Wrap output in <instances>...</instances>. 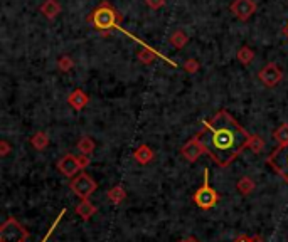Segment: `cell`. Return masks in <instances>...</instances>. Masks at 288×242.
Instances as JSON below:
<instances>
[{
	"label": "cell",
	"mask_w": 288,
	"mask_h": 242,
	"mask_svg": "<svg viewBox=\"0 0 288 242\" xmlns=\"http://www.w3.org/2000/svg\"><path fill=\"white\" fill-rule=\"evenodd\" d=\"M251 133H248L226 109H221L216 116L206 119L204 128L195 135V140L221 168L229 166V163L248 148Z\"/></svg>",
	"instance_id": "cell-1"
},
{
	"label": "cell",
	"mask_w": 288,
	"mask_h": 242,
	"mask_svg": "<svg viewBox=\"0 0 288 242\" xmlns=\"http://www.w3.org/2000/svg\"><path fill=\"white\" fill-rule=\"evenodd\" d=\"M86 20H88V24L91 27L100 31L103 36H108L115 29H120L123 17L110 2H101L96 9L91 10V14L88 15Z\"/></svg>",
	"instance_id": "cell-2"
},
{
	"label": "cell",
	"mask_w": 288,
	"mask_h": 242,
	"mask_svg": "<svg viewBox=\"0 0 288 242\" xmlns=\"http://www.w3.org/2000/svg\"><path fill=\"white\" fill-rule=\"evenodd\" d=\"M192 202L203 210H211L212 207H216V204L219 202V193H217L216 188H212L209 183V170L207 168H204V182H203V185L194 192Z\"/></svg>",
	"instance_id": "cell-3"
},
{
	"label": "cell",
	"mask_w": 288,
	"mask_h": 242,
	"mask_svg": "<svg viewBox=\"0 0 288 242\" xmlns=\"http://www.w3.org/2000/svg\"><path fill=\"white\" fill-rule=\"evenodd\" d=\"M29 230L15 217H7L0 226V242H27Z\"/></svg>",
	"instance_id": "cell-4"
},
{
	"label": "cell",
	"mask_w": 288,
	"mask_h": 242,
	"mask_svg": "<svg viewBox=\"0 0 288 242\" xmlns=\"http://www.w3.org/2000/svg\"><path fill=\"white\" fill-rule=\"evenodd\" d=\"M69 188H71V192L76 195V197L84 200V199H90L91 193H95V190L98 188V183L93 180L91 175H88L86 172H81V174L76 175L69 182Z\"/></svg>",
	"instance_id": "cell-5"
},
{
	"label": "cell",
	"mask_w": 288,
	"mask_h": 242,
	"mask_svg": "<svg viewBox=\"0 0 288 242\" xmlns=\"http://www.w3.org/2000/svg\"><path fill=\"white\" fill-rule=\"evenodd\" d=\"M267 163L288 183V145L275 148L267 158Z\"/></svg>",
	"instance_id": "cell-6"
},
{
	"label": "cell",
	"mask_w": 288,
	"mask_h": 242,
	"mask_svg": "<svg viewBox=\"0 0 288 242\" xmlns=\"http://www.w3.org/2000/svg\"><path fill=\"white\" fill-rule=\"evenodd\" d=\"M258 79H260L261 84L267 86V88H275V86H278L281 83V79H283V71H281L276 62H268L267 66H263L260 69Z\"/></svg>",
	"instance_id": "cell-7"
},
{
	"label": "cell",
	"mask_w": 288,
	"mask_h": 242,
	"mask_svg": "<svg viewBox=\"0 0 288 242\" xmlns=\"http://www.w3.org/2000/svg\"><path fill=\"white\" fill-rule=\"evenodd\" d=\"M229 9H231V12L234 14L236 19L241 22H246L255 15L258 5L255 0H233V4Z\"/></svg>",
	"instance_id": "cell-8"
},
{
	"label": "cell",
	"mask_w": 288,
	"mask_h": 242,
	"mask_svg": "<svg viewBox=\"0 0 288 242\" xmlns=\"http://www.w3.org/2000/svg\"><path fill=\"white\" fill-rule=\"evenodd\" d=\"M56 166H57V170L68 178H74L79 174V170H83L81 165H79V158L73 153H66L64 157H61L57 160Z\"/></svg>",
	"instance_id": "cell-9"
},
{
	"label": "cell",
	"mask_w": 288,
	"mask_h": 242,
	"mask_svg": "<svg viewBox=\"0 0 288 242\" xmlns=\"http://www.w3.org/2000/svg\"><path fill=\"white\" fill-rule=\"evenodd\" d=\"M203 153H206V150L197 140H195V136L191 138V140H189L186 145L181 148V155L189 161V163H194V161L197 160Z\"/></svg>",
	"instance_id": "cell-10"
},
{
	"label": "cell",
	"mask_w": 288,
	"mask_h": 242,
	"mask_svg": "<svg viewBox=\"0 0 288 242\" xmlns=\"http://www.w3.org/2000/svg\"><path fill=\"white\" fill-rule=\"evenodd\" d=\"M88 103H90V96L86 94L83 89H74L71 91V94L68 96V105L73 109H76V111L84 109L88 106Z\"/></svg>",
	"instance_id": "cell-11"
},
{
	"label": "cell",
	"mask_w": 288,
	"mask_h": 242,
	"mask_svg": "<svg viewBox=\"0 0 288 242\" xmlns=\"http://www.w3.org/2000/svg\"><path fill=\"white\" fill-rule=\"evenodd\" d=\"M134 158L138 165H148L152 163L153 158H155V152L152 150V147L145 145V143H142V145H138L134 152Z\"/></svg>",
	"instance_id": "cell-12"
},
{
	"label": "cell",
	"mask_w": 288,
	"mask_h": 242,
	"mask_svg": "<svg viewBox=\"0 0 288 242\" xmlns=\"http://www.w3.org/2000/svg\"><path fill=\"white\" fill-rule=\"evenodd\" d=\"M61 4L57 2V0H44L41 4V7H39V12H41L48 20H54L57 15L61 14Z\"/></svg>",
	"instance_id": "cell-13"
},
{
	"label": "cell",
	"mask_w": 288,
	"mask_h": 242,
	"mask_svg": "<svg viewBox=\"0 0 288 242\" xmlns=\"http://www.w3.org/2000/svg\"><path fill=\"white\" fill-rule=\"evenodd\" d=\"M74 210H76V215L81 217V221H90V219L98 212L96 205L90 199H84V200L79 202Z\"/></svg>",
	"instance_id": "cell-14"
},
{
	"label": "cell",
	"mask_w": 288,
	"mask_h": 242,
	"mask_svg": "<svg viewBox=\"0 0 288 242\" xmlns=\"http://www.w3.org/2000/svg\"><path fill=\"white\" fill-rule=\"evenodd\" d=\"M31 145L34 150H37V152H42L49 147V135L46 133V131H37V133H34L31 136Z\"/></svg>",
	"instance_id": "cell-15"
},
{
	"label": "cell",
	"mask_w": 288,
	"mask_h": 242,
	"mask_svg": "<svg viewBox=\"0 0 288 242\" xmlns=\"http://www.w3.org/2000/svg\"><path fill=\"white\" fill-rule=\"evenodd\" d=\"M106 197L113 205H120L126 199V192H125L123 185H115L106 192Z\"/></svg>",
	"instance_id": "cell-16"
},
{
	"label": "cell",
	"mask_w": 288,
	"mask_h": 242,
	"mask_svg": "<svg viewBox=\"0 0 288 242\" xmlns=\"http://www.w3.org/2000/svg\"><path fill=\"white\" fill-rule=\"evenodd\" d=\"M95 147H96V143H95V140H93L91 136H83V138H79V140H78V145H76V148L79 150V153L86 155V157H90V155L95 152Z\"/></svg>",
	"instance_id": "cell-17"
},
{
	"label": "cell",
	"mask_w": 288,
	"mask_h": 242,
	"mask_svg": "<svg viewBox=\"0 0 288 242\" xmlns=\"http://www.w3.org/2000/svg\"><path fill=\"white\" fill-rule=\"evenodd\" d=\"M169 40H170V45L174 49H184L187 45V42H189V37H187V34L184 32V31L177 29V31L170 36Z\"/></svg>",
	"instance_id": "cell-18"
},
{
	"label": "cell",
	"mask_w": 288,
	"mask_h": 242,
	"mask_svg": "<svg viewBox=\"0 0 288 242\" xmlns=\"http://www.w3.org/2000/svg\"><path fill=\"white\" fill-rule=\"evenodd\" d=\"M236 188H238V192L243 195V197H246V195L253 193V190L256 188V185L251 177H243V178H239L238 183H236Z\"/></svg>",
	"instance_id": "cell-19"
},
{
	"label": "cell",
	"mask_w": 288,
	"mask_h": 242,
	"mask_svg": "<svg viewBox=\"0 0 288 242\" xmlns=\"http://www.w3.org/2000/svg\"><path fill=\"white\" fill-rule=\"evenodd\" d=\"M236 57H238V61L243 66H250L251 62H253V59H255V51H253L250 45H243V47L238 49Z\"/></svg>",
	"instance_id": "cell-20"
},
{
	"label": "cell",
	"mask_w": 288,
	"mask_h": 242,
	"mask_svg": "<svg viewBox=\"0 0 288 242\" xmlns=\"http://www.w3.org/2000/svg\"><path fill=\"white\" fill-rule=\"evenodd\" d=\"M273 138L278 143V147H285L288 145V123L280 125L278 128L273 131Z\"/></svg>",
	"instance_id": "cell-21"
},
{
	"label": "cell",
	"mask_w": 288,
	"mask_h": 242,
	"mask_svg": "<svg viewBox=\"0 0 288 242\" xmlns=\"http://www.w3.org/2000/svg\"><path fill=\"white\" fill-rule=\"evenodd\" d=\"M57 69H59L61 72H69L71 69L74 67V61H73V57L71 56H68V54H62L57 57Z\"/></svg>",
	"instance_id": "cell-22"
},
{
	"label": "cell",
	"mask_w": 288,
	"mask_h": 242,
	"mask_svg": "<svg viewBox=\"0 0 288 242\" xmlns=\"http://www.w3.org/2000/svg\"><path fill=\"white\" fill-rule=\"evenodd\" d=\"M155 57H157V54L153 53L152 49H148V47H143L138 51V54H137V59L142 62V64H152V62L155 61Z\"/></svg>",
	"instance_id": "cell-23"
},
{
	"label": "cell",
	"mask_w": 288,
	"mask_h": 242,
	"mask_svg": "<svg viewBox=\"0 0 288 242\" xmlns=\"http://www.w3.org/2000/svg\"><path fill=\"white\" fill-rule=\"evenodd\" d=\"M248 148L251 150L253 153H261L264 148V141L260 135H251L250 143H248Z\"/></svg>",
	"instance_id": "cell-24"
},
{
	"label": "cell",
	"mask_w": 288,
	"mask_h": 242,
	"mask_svg": "<svg viewBox=\"0 0 288 242\" xmlns=\"http://www.w3.org/2000/svg\"><path fill=\"white\" fill-rule=\"evenodd\" d=\"M199 61L197 59H187L186 62H184V71H186L187 74H195L199 71Z\"/></svg>",
	"instance_id": "cell-25"
},
{
	"label": "cell",
	"mask_w": 288,
	"mask_h": 242,
	"mask_svg": "<svg viewBox=\"0 0 288 242\" xmlns=\"http://www.w3.org/2000/svg\"><path fill=\"white\" fill-rule=\"evenodd\" d=\"M233 242H263V239L260 235H253V237H250V235H246V234H239Z\"/></svg>",
	"instance_id": "cell-26"
},
{
	"label": "cell",
	"mask_w": 288,
	"mask_h": 242,
	"mask_svg": "<svg viewBox=\"0 0 288 242\" xmlns=\"http://www.w3.org/2000/svg\"><path fill=\"white\" fill-rule=\"evenodd\" d=\"M145 4H147V7H148V9H152V10H159V9H162L164 5L167 4V0H145Z\"/></svg>",
	"instance_id": "cell-27"
},
{
	"label": "cell",
	"mask_w": 288,
	"mask_h": 242,
	"mask_svg": "<svg viewBox=\"0 0 288 242\" xmlns=\"http://www.w3.org/2000/svg\"><path fill=\"white\" fill-rule=\"evenodd\" d=\"M10 143L7 140H2L0 141V157H7V155L10 153Z\"/></svg>",
	"instance_id": "cell-28"
},
{
	"label": "cell",
	"mask_w": 288,
	"mask_h": 242,
	"mask_svg": "<svg viewBox=\"0 0 288 242\" xmlns=\"http://www.w3.org/2000/svg\"><path fill=\"white\" fill-rule=\"evenodd\" d=\"M78 158H79V165H81V168H83V170H84V168H88L90 163H91L90 157H86V155H81V153H79V155H78Z\"/></svg>",
	"instance_id": "cell-29"
},
{
	"label": "cell",
	"mask_w": 288,
	"mask_h": 242,
	"mask_svg": "<svg viewBox=\"0 0 288 242\" xmlns=\"http://www.w3.org/2000/svg\"><path fill=\"white\" fill-rule=\"evenodd\" d=\"M177 242H201L197 237H194V235H191V237H186V239H181V240H177Z\"/></svg>",
	"instance_id": "cell-30"
},
{
	"label": "cell",
	"mask_w": 288,
	"mask_h": 242,
	"mask_svg": "<svg viewBox=\"0 0 288 242\" xmlns=\"http://www.w3.org/2000/svg\"><path fill=\"white\" fill-rule=\"evenodd\" d=\"M283 34H285V36L288 37V22H286V26L283 27Z\"/></svg>",
	"instance_id": "cell-31"
}]
</instances>
